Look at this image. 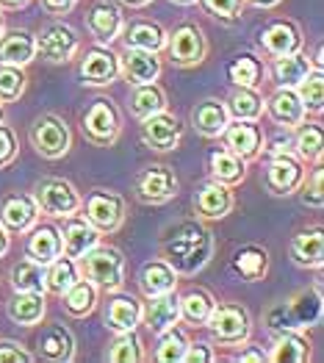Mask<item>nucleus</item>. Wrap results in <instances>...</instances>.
<instances>
[{
	"label": "nucleus",
	"mask_w": 324,
	"mask_h": 363,
	"mask_svg": "<svg viewBox=\"0 0 324 363\" xmlns=\"http://www.w3.org/2000/svg\"><path fill=\"white\" fill-rule=\"evenodd\" d=\"M213 255V236L203 222H180L161 244V258L177 274H197Z\"/></svg>",
	"instance_id": "1"
},
{
	"label": "nucleus",
	"mask_w": 324,
	"mask_h": 363,
	"mask_svg": "<svg viewBox=\"0 0 324 363\" xmlns=\"http://www.w3.org/2000/svg\"><path fill=\"white\" fill-rule=\"evenodd\" d=\"M319 316H322V286L316 283L313 291L302 289V291H296L294 297L269 308L266 328L274 335L286 333V330H302V328L316 325Z\"/></svg>",
	"instance_id": "2"
},
{
	"label": "nucleus",
	"mask_w": 324,
	"mask_h": 363,
	"mask_svg": "<svg viewBox=\"0 0 324 363\" xmlns=\"http://www.w3.org/2000/svg\"><path fill=\"white\" fill-rule=\"evenodd\" d=\"M78 269L103 291H119L125 283V258L111 244H94L78 261Z\"/></svg>",
	"instance_id": "3"
},
{
	"label": "nucleus",
	"mask_w": 324,
	"mask_h": 363,
	"mask_svg": "<svg viewBox=\"0 0 324 363\" xmlns=\"http://www.w3.org/2000/svg\"><path fill=\"white\" fill-rule=\"evenodd\" d=\"M206 328L216 344H222V347H238V344L250 341L252 319H250V311H247L244 305L219 303V305H213Z\"/></svg>",
	"instance_id": "4"
},
{
	"label": "nucleus",
	"mask_w": 324,
	"mask_h": 363,
	"mask_svg": "<svg viewBox=\"0 0 324 363\" xmlns=\"http://www.w3.org/2000/svg\"><path fill=\"white\" fill-rule=\"evenodd\" d=\"M81 130L94 147H114L122 133V114L108 97H97L81 117Z\"/></svg>",
	"instance_id": "5"
},
{
	"label": "nucleus",
	"mask_w": 324,
	"mask_h": 363,
	"mask_svg": "<svg viewBox=\"0 0 324 363\" xmlns=\"http://www.w3.org/2000/svg\"><path fill=\"white\" fill-rule=\"evenodd\" d=\"M28 139L33 145V150L39 152L48 161H59L64 158L69 147H72V133L69 125L61 120L59 114H42L30 122Z\"/></svg>",
	"instance_id": "6"
},
{
	"label": "nucleus",
	"mask_w": 324,
	"mask_h": 363,
	"mask_svg": "<svg viewBox=\"0 0 324 363\" xmlns=\"http://www.w3.org/2000/svg\"><path fill=\"white\" fill-rule=\"evenodd\" d=\"M169 61L180 67V69H189V67H197L203 64L208 56V36L206 30L200 28L197 23H180L172 33H167V48Z\"/></svg>",
	"instance_id": "7"
},
{
	"label": "nucleus",
	"mask_w": 324,
	"mask_h": 363,
	"mask_svg": "<svg viewBox=\"0 0 324 363\" xmlns=\"http://www.w3.org/2000/svg\"><path fill=\"white\" fill-rule=\"evenodd\" d=\"M30 197L36 200L39 213H48V216H56V219L81 211V194L64 178H42L33 186Z\"/></svg>",
	"instance_id": "8"
},
{
	"label": "nucleus",
	"mask_w": 324,
	"mask_h": 363,
	"mask_svg": "<svg viewBox=\"0 0 324 363\" xmlns=\"http://www.w3.org/2000/svg\"><path fill=\"white\" fill-rule=\"evenodd\" d=\"M133 194L145 206H164L177 197V175L167 164H150L133 178Z\"/></svg>",
	"instance_id": "9"
},
{
	"label": "nucleus",
	"mask_w": 324,
	"mask_h": 363,
	"mask_svg": "<svg viewBox=\"0 0 324 363\" xmlns=\"http://www.w3.org/2000/svg\"><path fill=\"white\" fill-rule=\"evenodd\" d=\"M81 208L100 233H117L125 222V200L108 189H91L86 200H81Z\"/></svg>",
	"instance_id": "10"
},
{
	"label": "nucleus",
	"mask_w": 324,
	"mask_h": 363,
	"mask_svg": "<svg viewBox=\"0 0 324 363\" xmlns=\"http://www.w3.org/2000/svg\"><path fill=\"white\" fill-rule=\"evenodd\" d=\"M305 175H308L305 161H299L294 152H289V155H274V158H269V164H266L264 186H266V191L274 194V197H291V194H296V189L302 186Z\"/></svg>",
	"instance_id": "11"
},
{
	"label": "nucleus",
	"mask_w": 324,
	"mask_h": 363,
	"mask_svg": "<svg viewBox=\"0 0 324 363\" xmlns=\"http://www.w3.org/2000/svg\"><path fill=\"white\" fill-rule=\"evenodd\" d=\"M78 50H81V36L64 23H50L36 36V56L50 64H67L78 56Z\"/></svg>",
	"instance_id": "12"
},
{
	"label": "nucleus",
	"mask_w": 324,
	"mask_h": 363,
	"mask_svg": "<svg viewBox=\"0 0 324 363\" xmlns=\"http://www.w3.org/2000/svg\"><path fill=\"white\" fill-rule=\"evenodd\" d=\"M81 84L84 86H111L119 78V56L108 45H97L84 53L81 67H78Z\"/></svg>",
	"instance_id": "13"
},
{
	"label": "nucleus",
	"mask_w": 324,
	"mask_h": 363,
	"mask_svg": "<svg viewBox=\"0 0 324 363\" xmlns=\"http://www.w3.org/2000/svg\"><path fill=\"white\" fill-rule=\"evenodd\" d=\"M59 233H61V247H64V255L72 258V261H81L94 244H100V230L89 222L84 213H69V216H61Z\"/></svg>",
	"instance_id": "14"
},
{
	"label": "nucleus",
	"mask_w": 324,
	"mask_h": 363,
	"mask_svg": "<svg viewBox=\"0 0 324 363\" xmlns=\"http://www.w3.org/2000/svg\"><path fill=\"white\" fill-rule=\"evenodd\" d=\"M258 45H261V50L269 59H283V56H291V53L302 50L305 36H302V28L296 26L294 20H272L261 30Z\"/></svg>",
	"instance_id": "15"
},
{
	"label": "nucleus",
	"mask_w": 324,
	"mask_h": 363,
	"mask_svg": "<svg viewBox=\"0 0 324 363\" xmlns=\"http://www.w3.org/2000/svg\"><path fill=\"white\" fill-rule=\"evenodd\" d=\"M225 147L230 152H236L244 161H255L264 152V128L258 125V120H233L228 122L225 133Z\"/></svg>",
	"instance_id": "16"
},
{
	"label": "nucleus",
	"mask_w": 324,
	"mask_h": 363,
	"mask_svg": "<svg viewBox=\"0 0 324 363\" xmlns=\"http://www.w3.org/2000/svg\"><path fill=\"white\" fill-rule=\"evenodd\" d=\"M142 139L150 150H175L183 139V122L177 120L175 114H169L167 108L158 114H150L147 120H142Z\"/></svg>",
	"instance_id": "17"
},
{
	"label": "nucleus",
	"mask_w": 324,
	"mask_h": 363,
	"mask_svg": "<svg viewBox=\"0 0 324 363\" xmlns=\"http://www.w3.org/2000/svg\"><path fill=\"white\" fill-rule=\"evenodd\" d=\"M236 197H233V186H225L219 181H208L197 189L194 194V213L203 222H216L225 219L228 213L233 211Z\"/></svg>",
	"instance_id": "18"
},
{
	"label": "nucleus",
	"mask_w": 324,
	"mask_h": 363,
	"mask_svg": "<svg viewBox=\"0 0 324 363\" xmlns=\"http://www.w3.org/2000/svg\"><path fill=\"white\" fill-rule=\"evenodd\" d=\"M0 222L9 233H28L30 228L39 222V208L30 194H6L0 200Z\"/></svg>",
	"instance_id": "19"
},
{
	"label": "nucleus",
	"mask_w": 324,
	"mask_h": 363,
	"mask_svg": "<svg viewBox=\"0 0 324 363\" xmlns=\"http://www.w3.org/2000/svg\"><path fill=\"white\" fill-rule=\"evenodd\" d=\"M119 75H122L130 86L158 81V75H161V59H158V53H152V50L125 48V53L119 56Z\"/></svg>",
	"instance_id": "20"
},
{
	"label": "nucleus",
	"mask_w": 324,
	"mask_h": 363,
	"mask_svg": "<svg viewBox=\"0 0 324 363\" xmlns=\"http://www.w3.org/2000/svg\"><path fill=\"white\" fill-rule=\"evenodd\" d=\"M264 111L269 114V120L274 122L283 130H294L302 122L308 120L305 106L299 103L294 89H277L269 100L264 103Z\"/></svg>",
	"instance_id": "21"
},
{
	"label": "nucleus",
	"mask_w": 324,
	"mask_h": 363,
	"mask_svg": "<svg viewBox=\"0 0 324 363\" xmlns=\"http://www.w3.org/2000/svg\"><path fill=\"white\" fill-rule=\"evenodd\" d=\"M36 347H39L36 358H45V361L69 363L75 358V335L64 325H45L36 338Z\"/></svg>",
	"instance_id": "22"
},
{
	"label": "nucleus",
	"mask_w": 324,
	"mask_h": 363,
	"mask_svg": "<svg viewBox=\"0 0 324 363\" xmlns=\"http://www.w3.org/2000/svg\"><path fill=\"white\" fill-rule=\"evenodd\" d=\"M122 26H125V20H122V11H119L117 3H97V6L89 9L86 30L97 45H111L114 39H119Z\"/></svg>",
	"instance_id": "23"
},
{
	"label": "nucleus",
	"mask_w": 324,
	"mask_h": 363,
	"mask_svg": "<svg viewBox=\"0 0 324 363\" xmlns=\"http://www.w3.org/2000/svg\"><path fill=\"white\" fill-rule=\"evenodd\" d=\"M191 128L200 133V136H206V139H219L222 133H225V128H228V122H230V114H228V106L222 103V100H216V97H206V100H200L194 108H191Z\"/></svg>",
	"instance_id": "24"
},
{
	"label": "nucleus",
	"mask_w": 324,
	"mask_h": 363,
	"mask_svg": "<svg viewBox=\"0 0 324 363\" xmlns=\"http://www.w3.org/2000/svg\"><path fill=\"white\" fill-rule=\"evenodd\" d=\"M291 264L299 269H322L324 264V233L322 228L299 230L289 244Z\"/></svg>",
	"instance_id": "25"
},
{
	"label": "nucleus",
	"mask_w": 324,
	"mask_h": 363,
	"mask_svg": "<svg viewBox=\"0 0 324 363\" xmlns=\"http://www.w3.org/2000/svg\"><path fill=\"white\" fill-rule=\"evenodd\" d=\"M142 316H145V303H139L130 294H117L108 300V308H106V328L111 333L139 330Z\"/></svg>",
	"instance_id": "26"
},
{
	"label": "nucleus",
	"mask_w": 324,
	"mask_h": 363,
	"mask_svg": "<svg viewBox=\"0 0 324 363\" xmlns=\"http://www.w3.org/2000/svg\"><path fill=\"white\" fill-rule=\"evenodd\" d=\"M119 36L125 39V48H139V50H152V53H161L167 48V30H164V26H158L152 20H145V17H136V20L125 23Z\"/></svg>",
	"instance_id": "27"
},
{
	"label": "nucleus",
	"mask_w": 324,
	"mask_h": 363,
	"mask_svg": "<svg viewBox=\"0 0 324 363\" xmlns=\"http://www.w3.org/2000/svg\"><path fill=\"white\" fill-rule=\"evenodd\" d=\"M142 322L155 335L161 333V330H167V328H172L175 322H180V297H177V289L175 291H167V294L147 297Z\"/></svg>",
	"instance_id": "28"
},
{
	"label": "nucleus",
	"mask_w": 324,
	"mask_h": 363,
	"mask_svg": "<svg viewBox=\"0 0 324 363\" xmlns=\"http://www.w3.org/2000/svg\"><path fill=\"white\" fill-rule=\"evenodd\" d=\"M26 252H28L30 261H36V264H42V267L53 264L59 255H64L59 228H53V225H33L28 230Z\"/></svg>",
	"instance_id": "29"
},
{
	"label": "nucleus",
	"mask_w": 324,
	"mask_h": 363,
	"mask_svg": "<svg viewBox=\"0 0 324 363\" xmlns=\"http://www.w3.org/2000/svg\"><path fill=\"white\" fill-rule=\"evenodd\" d=\"M36 59V36L26 28L3 30L0 36V64H14V67H28Z\"/></svg>",
	"instance_id": "30"
},
{
	"label": "nucleus",
	"mask_w": 324,
	"mask_h": 363,
	"mask_svg": "<svg viewBox=\"0 0 324 363\" xmlns=\"http://www.w3.org/2000/svg\"><path fill=\"white\" fill-rule=\"evenodd\" d=\"M100 303V289L86 280V277H78L64 294H61V308H64V313L67 316H72V319H86L89 313L97 308Z\"/></svg>",
	"instance_id": "31"
},
{
	"label": "nucleus",
	"mask_w": 324,
	"mask_h": 363,
	"mask_svg": "<svg viewBox=\"0 0 324 363\" xmlns=\"http://www.w3.org/2000/svg\"><path fill=\"white\" fill-rule=\"evenodd\" d=\"M230 269L236 277H241L244 283H255L264 280L269 272V252L258 244H244L238 247L230 258Z\"/></svg>",
	"instance_id": "32"
},
{
	"label": "nucleus",
	"mask_w": 324,
	"mask_h": 363,
	"mask_svg": "<svg viewBox=\"0 0 324 363\" xmlns=\"http://www.w3.org/2000/svg\"><path fill=\"white\" fill-rule=\"evenodd\" d=\"M45 294H33V291H14V297L6 303V313L14 325L20 328H36L45 319Z\"/></svg>",
	"instance_id": "33"
},
{
	"label": "nucleus",
	"mask_w": 324,
	"mask_h": 363,
	"mask_svg": "<svg viewBox=\"0 0 324 363\" xmlns=\"http://www.w3.org/2000/svg\"><path fill=\"white\" fill-rule=\"evenodd\" d=\"M266 361L272 363H305L311 361V341L299 330L277 333L274 344L266 352Z\"/></svg>",
	"instance_id": "34"
},
{
	"label": "nucleus",
	"mask_w": 324,
	"mask_h": 363,
	"mask_svg": "<svg viewBox=\"0 0 324 363\" xmlns=\"http://www.w3.org/2000/svg\"><path fill=\"white\" fill-rule=\"evenodd\" d=\"M208 172H211V181L238 186L247 175V161L238 158L236 152H230L228 147H216L208 152Z\"/></svg>",
	"instance_id": "35"
},
{
	"label": "nucleus",
	"mask_w": 324,
	"mask_h": 363,
	"mask_svg": "<svg viewBox=\"0 0 324 363\" xmlns=\"http://www.w3.org/2000/svg\"><path fill=\"white\" fill-rule=\"evenodd\" d=\"M139 289L145 297H155V294H167V291H175L177 289V272L164 261V258H155L147 261L142 269H139Z\"/></svg>",
	"instance_id": "36"
},
{
	"label": "nucleus",
	"mask_w": 324,
	"mask_h": 363,
	"mask_svg": "<svg viewBox=\"0 0 324 363\" xmlns=\"http://www.w3.org/2000/svg\"><path fill=\"white\" fill-rule=\"evenodd\" d=\"M128 108L136 120H147L150 114H158V111L167 108V91L161 89L155 81L136 84L128 94Z\"/></svg>",
	"instance_id": "37"
},
{
	"label": "nucleus",
	"mask_w": 324,
	"mask_h": 363,
	"mask_svg": "<svg viewBox=\"0 0 324 363\" xmlns=\"http://www.w3.org/2000/svg\"><path fill=\"white\" fill-rule=\"evenodd\" d=\"M294 155L305 164H322L324 155V130L319 122H302L294 128Z\"/></svg>",
	"instance_id": "38"
},
{
	"label": "nucleus",
	"mask_w": 324,
	"mask_h": 363,
	"mask_svg": "<svg viewBox=\"0 0 324 363\" xmlns=\"http://www.w3.org/2000/svg\"><path fill=\"white\" fill-rule=\"evenodd\" d=\"M264 61L258 59L255 53H238L228 64V81L233 86H247V89H258L264 81Z\"/></svg>",
	"instance_id": "39"
},
{
	"label": "nucleus",
	"mask_w": 324,
	"mask_h": 363,
	"mask_svg": "<svg viewBox=\"0 0 324 363\" xmlns=\"http://www.w3.org/2000/svg\"><path fill=\"white\" fill-rule=\"evenodd\" d=\"M213 294L208 289H191L180 297V322L191 325V328H206L208 316L213 311Z\"/></svg>",
	"instance_id": "40"
},
{
	"label": "nucleus",
	"mask_w": 324,
	"mask_h": 363,
	"mask_svg": "<svg viewBox=\"0 0 324 363\" xmlns=\"http://www.w3.org/2000/svg\"><path fill=\"white\" fill-rule=\"evenodd\" d=\"M311 69H313V64L302 50L291 53V56H283V59H274V64H272V75L277 81V89H294Z\"/></svg>",
	"instance_id": "41"
},
{
	"label": "nucleus",
	"mask_w": 324,
	"mask_h": 363,
	"mask_svg": "<svg viewBox=\"0 0 324 363\" xmlns=\"http://www.w3.org/2000/svg\"><path fill=\"white\" fill-rule=\"evenodd\" d=\"M186 347H189V333L175 322L172 328L158 333V344H155L152 358L158 363H180L186 355Z\"/></svg>",
	"instance_id": "42"
},
{
	"label": "nucleus",
	"mask_w": 324,
	"mask_h": 363,
	"mask_svg": "<svg viewBox=\"0 0 324 363\" xmlns=\"http://www.w3.org/2000/svg\"><path fill=\"white\" fill-rule=\"evenodd\" d=\"M228 114L233 120H261L264 117V97L258 89L236 86V91L228 97Z\"/></svg>",
	"instance_id": "43"
},
{
	"label": "nucleus",
	"mask_w": 324,
	"mask_h": 363,
	"mask_svg": "<svg viewBox=\"0 0 324 363\" xmlns=\"http://www.w3.org/2000/svg\"><path fill=\"white\" fill-rule=\"evenodd\" d=\"M78 277H81L78 261H72V258H67V255H59L53 264L45 267V289H48L50 294L61 297Z\"/></svg>",
	"instance_id": "44"
},
{
	"label": "nucleus",
	"mask_w": 324,
	"mask_h": 363,
	"mask_svg": "<svg viewBox=\"0 0 324 363\" xmlns=\"http://www.w3.org/2000/svg\"><path fill=\"white\" fill-rule=\"evenodd\" d=\"M299 103L305 106V114H322L324 111V72L313 67L294 86Z\"/></svg>",
	"instance_id": "45"
},
{
	"label": "nucleus",
	"mask_w": 324,
	"mask_h": 363,
	"mask_svg": "<svg viewBox=\"0 0 324 363\" xmlns=\"http://www.w3.org/2000/svg\"><path fill=\"white\" fill-rule=\"evenodd\" d=\"M11 289L14 291H33V294H48L45 289V267L23 258L20 264L11 267Z\"/></svg>",
	"instance_id": "46"
},
{
	"label": "nucleus",
	"mask_w": 324,
	"mask_h": 363,
	"mask_svg": "<svg viewBox=\"0 0 324 363\" xmlns=\"http://www.w3.org/2000/svg\"><path fill=\"white\" fill-rule=\"evenodd\" d=\"M106 361L111 363H139L145 361V350H142V338L136 330L117 333V338L108 344L106 350Z\"/></svg>",
	"instance_id": "47"
},
{
	"label": "nucleus",
	"mask_w": 324,
	"mask_h": 363,
	"mask_svg": "<svg viewBox=\"0 0 324 363\" xmlns=\"http://www.w3.org/2000/svg\"><path fill=\"white\" fill-rule=\"evenodd\" d=\"M28 89L26 67L0 64V103H17Z\"/></svg>",
	"instance_id": "48"
},
{
	"label": "nucleus",
	"mask_w": 324,
	"mask_h": 363,
	"mask_svg": "<svg viewBox=\"0 0 324 363\" xmlns=\"http://www.w3.org/2000/svg\"><path fill=\"white\" fill-rule=\"evenodd\" d=\"M296 191H299L302 206H308V208H322L324 206V172L319 164H316V169L311 172V178L305 175V181H302V186H299Z\"/></svg>",
	"instance_id": "49"
},
{
	"label": "nucleus",
	"mask_w": 324,
	"mask_h": 363,
	"mask_svg": "<svg viewBox=\"0 0 324 363\" xmlns=\"http://www.w3.org/2000/svg\"><path fill=\"white\" fill-rule=\"evenodd\" d=\"M208 9V14L219 17V20H236L244 9V0H200Z\"/></svg>",
	"instance_id": "50"
},
{
	"label": "nucleus",
	"mask_w": 324,
	"mask_h": 363,
	"mask_svg": "<svg viewBox=\"0 0 324 363\" xmlns=\"http://www.w3.org/2000/svg\"><path fill=\"white\" fill-rule=\"evenodd\" d=\"M17 152H20V147H17V136H14V130H11L9 125L0 122V169H6V167L17 158Z\"/></svg>",
	"instance_id": "51"
},
{
	"label": "nucleus",
	"mask_w": 324,
	"mask_h": 363,
	"mask_svg": "<svg viewBox=\"0 0 324 363\" xmlns=\"http://www.w3.org/2000/svg\"><path fill=\"white\" fill-rule=\"evenodd\" d=\"M36 355L20 347L17 341H0V363H33Z\"/></svg>",
	"instance_id": "52"
},
{
	"label": "nucleus",
	"mask_w": 324,
	"mask_h": 363,
	"mask_svg": "<svg viewBox=\"0 0 324 363\" xmlns=\"http://www.w3.org/2000/svg\"><path fill=\"white\" fill-rule=\"evenodd\" d=\"M216 361V352L211 350V344L206 341H189L186 347V355L180 363H213Z\"/></svg>",
	"instance_id": "53"
},
{
	"label": "nucleus",
	"mask_w": 324,
	"mask_h": 363,
	"mask_svg": "<svg viewBox=\"0 0 324 363\" xmlns=\"http://www.w3.org/2000/svg\"><path fill=\"white\" fill-rule=\"evenodd\" d=\"M266 158H274V155H289L294 152V136H277L269 142V147H264Z\"/></svg>",
	"instance_id": "54"
},
{
	"label": "nucleus",
	"mask_w": 324,
	"mask_h": 363,
	"mask_svg": "<svg viewBox=\"0 0 324 363\" xmlns=\"http://www.w3.org/2000/svg\"><path fill=\"white\" fill-rule=\"evenodd\" d=\"M236 361L241 363H264L266 361V350L264 347H255V344H241V352L236 355Z\"/></svg>",
	"instance_id": "55"
},
{
	"label": "nucleus",
	"mask_w": 324,
	"mask_h": 363,
	"mask_svg": "<svg viewBox=\"0 0 324 363\" xmlns=\"http://www.w3.org/2000/svg\"><path fill=\"white\" fill-rule=\"evenodd\" d=\"M78 6V0H42V9L53 17H64Z\"/></svg>",
	"instance_id": "56"
},
{
	"label": "nucleus",
	"mask_w": 324,
	"mask_h": 363,
	"mask_svg": "<svg viewBox=\"0 0 324 363\" xmlns=\"http://www.w3.org/2000/svg\"><path fill=\"white\" fill-rule=\"evenodd\" d=\"M9 247H11V233L3 228V222H0V258L9 252Z\"/></svg>",
	"instance_id": "57"
},
{
	"label": "nucleus",
	"mask_w": 324,
	"mask_h": 363,
	"mask_svg": "<svg viewBox=\"0 0 324 363\" xmlns=\"http://www.w3.org/2000/svg\"><path fill=\"white\" fill-rule=\"evenodd\" d=\"M283 0H244V6H255V9H274V6H280Z\"/></svg>",
	"instance_id": "58"
},
{
	"label": "nucleus",
	"mask_w": 324,
	"mask_h": 363,
	"mask_svg": "<svg viewBox=\"0 0 324 363\" xmlns=\"http://www.w3.org/2000/svg\"><path fill=\"white\" fill-rule=\"evenodd\" d=\"M30 0H0V9L6 11H17V9H26Z\"/></svg>",
	"instance_id": "59"
},
{
	"label": "nucleus",
	"mask_w": 324,
	"mask_h": 363,
	"mask_svg": "<svg viewBox=\"0 0 324 363\" xmlns=\"http://www.w3.org/2000/svg\"><path fill=\"white\" fill-rule=\"evenodd\" d=\"M125 6H130V9H145V6H150L152 0H122Z\"/></svg>",
	"instance_id": "60"
},
{
	"label": "nucleus",
	"mask_w": 324,
	"mask_h": 363,
	"mask_svg": "<svg viewBox=\"0 0 324 363\" xmlns=\"http://www.w3.org/2000/svg\"><path fill=\"white\" fill-rule=\"evenodd\" d=\"M177 6H194V3H200V0H172Z\"/></svg>",
	"instance_id": "61"
},
{
	"label": "nucleus",
	"mask_w": 324,
	"mask_h": 363,
	"mask_svg": "<svg viewBox=\"0 0 324 363\" xmlns=\"http://www.w3.org/2000/svg\"><path fill=\"white\" fill-rule=\"evenodd\" d=\"M3 30H6V23H3V9H0V36H3Z\"/></svg>",
	"instance_id": "62"
},
{
	"label": "nucleus",
	"mask_w": 324,
	"mask_h": 363,
	"mask_svg": "<svg viewBox=\"0 0 324 363\" xmlns=\"http://www.w3.org/2000/svg\"><path fill=\"white\" fill-rule=\"evenodd\" d=\"M0 122H3V103H0Z\"/></svg>",
	"instance_id": "63"
}]
</instances>
